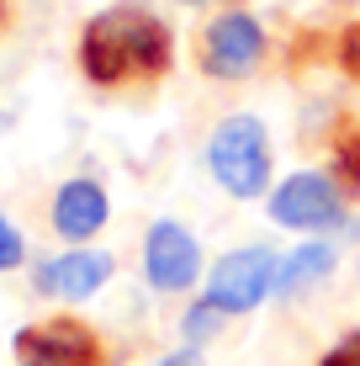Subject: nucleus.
Masks as SVG:
<instances>
[{
	"instance_id": "nucleus-10",
	"label": "nucleus",
	"mask_w": 360,
	"mask_h": 366,
	"mask_svg": "<svg viewBox=\"0 0 360 366\" xmlns=\"http://www.w3.org/2000/svg\"><path fill=\"white\" fill-rule=\"evenodd\" d=\"M339 266V244H329V239H307V244H297L287 260H281V276H276V292H307V287H318L324 276H334Z\"/></svg>"
},
{
	"instance_id": "nucleus-9",
	"label": "nucleus",
	"mask_w": 360,
	"mask_h": 366,
	"mask_svg": "<svg viewBox=\"0 0 360 366\" xmlns=\"http://www.w3.org/2000/svg\"><path fill=\"white\" fill-rule=\"evenodd\" d=\"M106 192L96 181H64L58 186V197H53V229L64 234V239H91V234H101V223H106Z\"/></svg>"
},
{
	"instance_id": "nucleus-3",
	"label": "nucleus",
	"mask_w": 360,
	"mask_h": 366,
	"mask_svg": "<svg viewBox=\"0 0 360 366\" xmlns=\"http://www.w3.org/2000/svg\"><path fill=\"white\" fill-rule=\"evenodd\" d=\"M276 276H281L276 249H265V244L233 249V255H222L212 266V276H207V302H217L222 313H250L276 292Z\"/></svg>"
},
{
	"instance_id": "nucleus-1",
	"label": "nucleus",
	"mask_w": 360,
	"mask_h": 366,
	"mask_svg": "<svg viewBox=\"0 0 360 366\" xmlns=\"http://www.w3.org/2000/svg\"><path fill=\"white\" fill-rule=\"evenodd\" d=\"M80 64L96 85H117L122 74H159L170 64V32L148 11H101L80 37Z\"/></svg>"
},
{
	"instance_id": "nucleus-6",
	"label": "nucleus",
	"mask_w": 360,
	"mask_h": 366,
	"mask_svg": "<svg viewBox=\"0 0 360 366\" xmlns=\"http://www.w3.org/2000/svg\"><path fill=\"white\" fill-rule=\"evenodd\" d=\"M143 276H148L154 292H185V287H196V276H202V249H196L191 229L159 218L143 239Z\"/></svg>"
},
{
	"instance_id": "nucleus-11",
	"label": "nucleus",
	"mask_w": 360,
	"mask_h": 366,
	"mask_svg": "<svg viewBox=\"0 0 360 366\" xmlns=\"http://www.w3.org/2000/svg\"><path fill=\"white\" fill-rule=\"evenodd\" d=\"M222 330V308H217V302H191V308H185V319H180V335L185 340H191V345H202V340H212Z\"/></svg>"
},
{
	"instance_id": "nucleus-4",
	"label": "nucleus",
	"mask_w": 360,
	"mask_h": 366,
	"mask_svg": "<svg viewBox=\"0 0 360 366\" xmlns=\"http://www.w3.org/2000/svg\"><path fill=\"white\" fill-rule=\"evenodd\" d=\"M259 59H265V32L250 11L217 16L202 37V69L217 74V80H244V74H254Z\"/></svg>"
},
{
	"instance_id": "nucleus-5",
	"label": "nucleus",
	"mask_w": 360,
	"mask_h": 366,
	"mask_svg": "<svg viewBox=\"0 0 360 366\" xmlns=\"http://www.w3.org/2000/svg\"><path fill=\"white\" fill-rule=\"evenodd\" d=\"M339 186L318 170H297L270 192V218L281 229H329V223H339Z\"/></svg>"
},
{
	"instance_id": "nucleus-14",
	"label": "nucleus",
	"mask_w": 360,
	"mask_h": 366,
	"mask_svg": "<svg viewBox=\"0 0 360 366\" xmlns=\"http://www.w3.org/2000/svg\"><path fill=\"white\" fill-rule=\"evenodd\" d=\"M318 366H360V330L344 335L334 350H324V361H318Z\"/></svg>"
},
{
	"instance_id": "nucleus-15",
	"label": "nucleus",
	"mask_w": 360,
	"mask_h": 366,
	"mask_svg": "<svg viewBox=\"0 0 360 366\" xmlns=\"http://www.w3.org/2000/svg\"><path fill=\"white\" fill-rule=\"evenodd\" d=\"M339 59H344V69L360 80V27H350L344 32V43H339Z\"/></svg>"
},
{
	"instance_id": "nucleus-8",
	"label": "nucleus",
	"mask_w": 360,
	"mask_h": 366,
	"mask_svg": "<svg viewBox=\"0 0 360 366\" xmlns=\"http://www.w3.org/2000/svg\"><path fill=\"white\" fill-rule=\"evenodd\" d=\"M106 276H111V255H106V249H69V255L37 266V292L80 302V297L101 292Z\"/></svg>"
},
{
	"instance_id": "nucleus-16",
	"label": "nucleus",
	"mask_w": 360,
	"mask_h": 366,
	"mask_svg": "<svg viewBox=\"0 0 360 366\" xmlns=\"http://www.w3.org/2000/svg\"><path fill=\"white\" fill-rule=\"evenodd\" d=\"M154 366H202V356H196V345H185V350H175V356H159Z\"/></svg>"
},
{
	"instance_id": "nucleus-12",
	"label": "nucleus",
	"mask_w": 360,
	"mask_h": 366,
	"mask_svg": "<svg viewBox=\"0 0 360 366\" xmlns=\"http://www.w3.org/2000/svg\"><path fill=\"white\" fill-rule=\"evenodd\" d=\"M334 170L344 175V186H350V192H360V133L339 144V154H334Z\"/></svg>"
},
{
	"instance_id": "nucleus-7",
	"label": "nucleus",
	"mask_w": 360,
	"mask_h": 366,
	"mask_svg": "<svg viewBox=\"0 0 360 366\" xmlns=\"http://www.w3.org/2000/svg\"><path fill=\"white\" fill-rule=\"evenodd\" d=\"M16 366H101V345L85 324L74 319H48L16 335Z\"/></svg>"
},
{
	"instance_id": "nucleus-2",
	"label": "nucleus",
	"mask_w": 360,
	"mask_h": 366,
	"mask_svg": "<svg viewBox=\"0 0 360 366\" xmlns=\"http://www.w3.org/2000/svg\"><path fill=\"white\" fill-rule=\"evenodd\" d=\"M207 165H212L217 186L228 197H259L270 186V138L265 122L239 112V117H222L212 144H207Z\"/></svg>"
},
{
	"instance_id": "nucleus-13",
	"label": "nucleus",
	"mask_w": 360,
	"mask_h": 366,
	"mask_svg": "<svg viewBox=\"0 0 360 366\" xmlns=\"http://www.w3.org/2000/svg\"><path fill=\"white\" fill-rule=\"evenodd\" d=\"M21 260H27V244H21V234L0 218V271H16Z\"/></svg>"
}]
</instances>
